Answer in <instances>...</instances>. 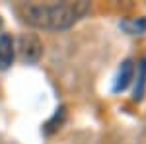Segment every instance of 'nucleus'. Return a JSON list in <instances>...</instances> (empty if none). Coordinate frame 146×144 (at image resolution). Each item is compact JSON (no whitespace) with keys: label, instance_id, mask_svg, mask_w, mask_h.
I'll list each match as a JSON object with an SVG mask.
<instances>
[{"label":"nucleus","instance_id":"obj_1","mask_svg":"<svg viewBox=\"0 0 146 144\" xmlns=\"http://www.w3.org/2000/svg\"><path fill=\"white\" fill-rule=\"evenodd\" d=\"M88 2H29L20 6V16L23 22L33 27H45V29H64L70 27L74 22L88 12Z\"/></svg>","mask_w":146,"mask_h":144},{"label":"nucleus","instance_id":"obj_2","mask_svg":"<svg viewBox=\"0 0 146 144\" xmlns=\"http://www.w3.org/2000/svg\"><path fill=\"white\" fill-rule=\"evenodd\" d=\"M18 51H20V58H22L23 62H37L41 53H43V45L39 41V37L27 33V35H22L20 37Z\"/></svg>","mask_w":146,"mask_h":144},{"label":"nucleus","instance_id":"obj_3","mask_svg":"<svg viewBox=\"0 0 146 144\" xmlns=\"http://www.w3.org/2000/svg\"><path fill=\"white\" fill-rule=\"evenodd\" d=\"M133 78H135V64H133V60H125L121 64V68H119V72H117L115 84H113V92H123L131 84Z\"/></svg>","mask_w":146,"mask_h":144},{"label":"nucleus","instance_id":"obj_4","mask_svg":"<svg viewBox=\"0 0 146 144\" xmlns=\"http://www.w3.org/2000/svg\"><path fill=\"white\" fill-rule=\"evenodd\" d=\"M14 60V39L10 35H0V70L10 68Z\"/></svg>","mask_w":146,"mask_h":144},{"label":"nucleus","instance_id":"obj_5","mask_svg":"<svg viewBox=\"0 0 146 144\" xmlns=\"http://www.w3.org/2000/svg\"><path fill=\"white\" fill-rule=\"evenodd\" d=\"M127 33H133V35H138V33H144L146 31V18H129L121 23Z\"/></svg>","mask_w":146,"mask_h":144},{"label":"nucleus","instance_id":"obj_6","mask_svg":"<svg viewBox=\"0 0 146 144\" xmlns=\"http://www.w3.org/2000/svg\"><path fill=\"white\" fill-rule=\"evenodd\" d=\"M146 84V58H142L136 64V88H135V100H140Z\"/></svg>","mask_w":146,"mask_h":144}]
</instances>
